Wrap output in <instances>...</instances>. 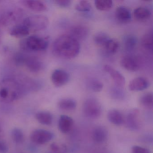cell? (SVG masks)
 <instances>
[{
    "instance_id": "obj_1",
    "label": "cell",
    "mask_w": 153,
    "mask_h": 153,
    "mask_svg": "<svg viewBox=\"0 0 153 153\" xmlns=\"http://www.w3.org/2000/svg\"><path fill=\"white\" fill-rule=\"evenodd\" d=\"M53 50L55 55L66 59L76 57L80 50L79 42L69 34L58 37L53 42Z\"/></svg>"
},
{
    "instance_id": "obj_2",
    "label": "cell",
    "mask_w": 153,
    "mask_h": 153,
    "mask_svg": "<svg viewBox=\"0 0 153 153\" xmlns=\"http://www.w3.org/2000/svg\"><path fill=\"white\" fill-rule=\"evenodd\" d=\"M23 94L21 85L13 79L6 78L0 81V101L10 103L19 99Z\"/></svg>"
},
{
    "instance_id": "obj_3",
    "label": "cell",
    "mask_w": 153,
    "mask_h": 153,
    "mask_svg": "<svg viewBox=\"0 0 153 153\" xmlns=\"http://www.w3.org/2000/svg\"><path fill=\"white\" fill-rule=\"evenodd\" d=\"M49 42L46 38L36 35H32L23 39L20 46L24 51L39 52L45 51L48 48Z\"/></svg>"
},
{
    "instance_id": "obj_4",
    "label": "cell",
    "mask_w": 153,
    "mask_h": 153,
    "mask_svg": "<svg viewBox=\"0 0 153 153\" xmlns=\"http://www.w3.org/2000/svg\"><path fill=\"white\" fill-rule=\"evenodd\" d=\"M22 23L27 27L30 33H35L45 30L49 25V20L45 16L34 15L27 17Z\"/></svg>"
},
{
    "instance_id": "obj_5",
    "label": "cell",
    "mask_w": 153,
    "mask_h": 153,
    "mask_svg": "<svg viewBox=\"0 0 153 153\" xmlns=\"http://www.w3.org/2000/svg\"><path fill=\"white\" fill-rule=\"evenodd\" d=\"M83 111L85 115L91 119H96L101 116L102 107L98 100L94 98H88L84 102Z\"/></svg>"
},
{
    "instance_id": "obj_6",
    "label": "cell",
    "mask_w": 153,
    "mask_h": 153,
    "mask_svg": "<svg viewBox=\"0 0 153 153\" xmlns=\"http://www.w3.org/2000/svg\"><path fill=\"white\" fill-rule=\"evenodd\" d=\"M54 134L46 130L38 129L32 131L30 135L31 141L38 145H43L51 140Z\"/></svg>"
},
{
    "instance_id": "obj_7",
    "label": "cell",
    "mask_w": 153,
    "mask_h": 153,
    "mask_svg": "<svg viewBox=\"0 0 153 153\" xmlns=\"http://www.w3.org/2000/svg\"><path fill=\"white\" fill-rule=\"evenodd\" d=\"M70 79L69 74L64 70L58 69L53 72L51 79L56 87H61L68 84Z\"/></svg>"
},
{
    "instance_id": "obj_8",
    "label": "cell",
    "mask_w": 153,
    "mask_h": 153,
    "mask_svg": "<svg viewBox=\"0 0 153 153\" xmlns=\"http://www.w3.org/2000/svg\"><path fill=\"white\" fill-rule=\"evenodd\" d=\"M127 127L132 131L138 130L140 127L139 111L137 109L131 110L127 114L126 119Z\"/></svg>"
},
{
    "instance_id": "obj_9",
    "label": "cell",
    "mask_w": 153,
    "mask_h": 153,
    "mask_svg": "<svg viewBox=\"0 0 153 153\" xmlns=\"http://www.w3.org/2000/svg\"><path fill=\"white\" fill-rule=\"evenodd\" d=\"M24 65L33 73H38L43 68V62L36 57L27 56Z\"/></svg>"
},
{
    "instance_id": "obj_10",
    "label": "cell",
    "mask_w": 153,
    "mask_h": 153,
    "mask_svg": "<svg viewBox=\"0 0 153 153\" xmlns=\"http://www.w3.org/2000/svg\"><path fill=\"white\" fill-rule=\"evenodd\" d=\"M120 64L124 69L128 71H137L140 68L138 61L131 55H125L120 60Z\"/></svg>"
},
{
    "instance_id": "obj_11",
    "label": "cell",
    "mask_w": 153,
    "mask_h": 153,
    "mask_svg": "<svg viewBox=\"0 0 153 153\" xmlns=\"http://www.w3.org/2000/svg\"><path fill=\"white\" fill-rule=\"evenodd\" d=\"M103 69L110 75L117 86L122 88L125 85V79L121 73L110 65H105Z\"/></svg>"
},
{
    "instance_id": "obj_12",
    "label": "cell",
    "mask_w": 153,
    "mask_h": 153,
    "mask_svg": "<svg viewBox=\"0 0 153 153\" xmlns=\"http://www.w3.org/2000/svg\"><path fill=\"white\" fill-rule=\"evenodd\" d=\"M148 80L143 77H138L131 80L129 84V89L134 92L143 91L149 87Z\"/></svg>"
},
{
    "instance_id": "obj_13",
    "label": "cell",
    "mask_w": 153,
    "mask_h": 153,
    "mask_svg": "<svg viewBox=\"0 0 153 153\" xmlns=\"http://www.w3.org/2000/svg\"><path fill=\"white\" fill-rule=\"evenodd\" d=\"M115 16L117 21L120 23L127 24L131 20V12L128 8L124 6H120L115 10Z\"/></svg>"
},
{
    "instance_id": "obj_14",
    "label": "cell",
    "mask_w": 153,
    "mask_h": 153,
    "mask_svg": "<svg viewBox=\"0 0 153 153\" xmlns=\"http://www.w3.org/2000/svg\"><path fill=\"white\" fill-rule=\"evenodd\" d=\"M69 35L78 41L85 39L88 34V29L82 25H77L72 27L69 31Z\"/></svg>"
},
{
    "instance_id": "obj_15",
    "label": "cell",
    "mask_w": 153,
    "mask_h": 153,
    "mask_svg": "<svg viewBox=\"0 0 153 153\" xmlns=\"http://www.w3.org/2000/svg\"><path fill=\"white\" fill-rule=\"evenodd\" d=\"M108 133L106 129L103 126L96 127L92 132V139L96 143L101 144L106 141Z\"/></svg>"
},
{
    "instance_id": "obj_16",
    "label": "cell",
    "mask_w": 153,
    "mask_h": 153,
    "mask_svg": "<svg viewBox=\"0 0 153 153\" xmlns=\"http://www.w3.org/2000/svg\"><path fill=\"white\" fill-rule=\"evenodd\" d=\"M74 124L73 119L67 115H61L60 116L58 122V127L61 132L67 133L69 132Z\"/></svg>"
},
{
    "instance_id": "obj_17",
    "label": "cell",
    "mask_w": 153,
    "mask_h": 153,
    "mask_svg": "<svg viewBox=\"0 0 153 153\" xmlns=\"http://www.w3.org/2000/svg\"><path fill=\"white\" fill-rule=\"evenodd\" d=\"M23 4L27 8L36 12H43L47 10L46 4L41 1L27 0L23 1Z\"/></svg>"
},
{
    "instance_id": "obj_18",
    "label": "cell",
    "mask_w": 153,
    "mask_h": 153,
    "mask_svg": "<svg viewBox=\"0 0 153 153\" xmlns=\"http://www.w3.org/2000/svg\"><path fill=\"white\" fill-rule=\"evenodd\" d=\"M108 120L116 126H121L124 123V117L121 112L116 109H112L107 114Z\"/></svg>"
},
{
    "instance_id": "obj_19",
    "label": "cell",
    "mask_w": 153,
    "mask_h": 153,
    "mask_svg": "<svg viewBox=\"0 0 153 153\" xmlns=\"http://www.w3.org/2000/svg\"><path fill=\"white\" fill-rule=\"evenodd\" d=\"M10 34L13 37L21 38L29 35L30 32L27 27L22 23L13 27L11 28Z\"/></svg>"
},
{
    "instance_id": "obj_20",
    "label": "cell",
    "mask_w": 153,
    "mask_h": 153,
    "mask_svg": "<svg viewBox=\"0 0 153 153\" xmlns=\"http://www.w3.org/2000/svg\"><path fill=\"white\" fill-rule=\"evenodd\" d=\"M134 17L140 22L147 21L151 17V12L149 9L144 7H139L135 9L133 11Z\"/></svg>"
},
{
    "instance_id": "obj_21",
    "label": "cell",
    "mask_w": 153,
    "mask_h": 153,
    "mask_svg": "<svg viewBox=\"0 0 153 153\" xmlns=\"http://www.w3.org/2000/svg\"><path fill=\"white\" fill-rule=\"evenodd\" d=\"M36 120L41 124L45 125H50L53 120L52 114L48 111H41L36 114Z\"/></svg>"
},
{
    "instance_id": "obj_22",
    "label": "cell",
    "mask_w": 153,
    "mask_h": 153,
    "mask_svg": "<svg viewBox=\"0 0 153 153\" xmlns=\"http://www.w3.org/2000/svg\"><path fill=\"white\" fill-rule=\"evenodd\" d=\"M137 38L135 36L128 34L125 36L123 39V44L126 51H129L135 49L137 44Z\"/></svg>"
},
{
    "instance_id": "obj_23",
    "label": "cell",
    "mask_w": 153,
    "mask_h": 153,
    "mask_svg": "<svg viewBox=\"0 0 153 153\" xmlns=\"http://www.w3.org/2000/svg\"><path fill=\"white\" fill-rule=\"evenodd\" d=\"M76 102L72 98H63L59 101L58 106L63 111H70L74 110L76 107Z\"/></svg>"
},
{
    "instance_id": "obj_24",
    "label": "cell",
    "mask_w": 153,
    "mask_h": 153,
    "mask_svg": "<svg viewBox=\"0 0 153 153\" xmlns=\"http://www.w3.org/2000/svg\"><path fill=\"white\" fill-rule=\"evenodd\" d=\"M86 85L89 90L94 92H100L103 88L102 83L94 78H89L87 79Z\"/></svg>"
},
{
    "instance_id": "obj_25",
    "label": "cell",
    "mask_w": 153,
    "mask_h": 153,
    "mask_svg": "<svg viewBox=\"0 0 153 153\" xmlns=\"http://www.w3.org/2000/svg\"><path fill=\"white\" fill-rule=\"evenodd\" d=\"M105 51L110 54L116 53L120 48V43L116 39L110 38L104 46Z\"/></svg>"
},
{
    "instance_id": "obj_26",
    "label": "cell",
    "mask_w": 153,
    "mask_h": 153,
    "mask_svg": "<svg viewBox=\"0 0 153 153\" xmlns=\"http://www.w3.org/2000/svg\"><path fill=\"white\" fill-rule=\"evenodd\" d=\"M109 36L103 32L97 33L94 36V41L96 45L101 47H104L108 40L110 39Z\"/></svg>"
},
{
    "instance_id": "obj_27",
    "label": "cell",
    "mask_w": 153,
    "mask_h": 153,
    "mask_svg": "<svg viewBox=\"0 0 153 153\" xmlns=\"http://www.w3.org/2000/svg\"><path fill=\"white\" fill-rule=\"evenodd\" d=\"M96 8L101 11H108L112 8L113 2L111 0H96L94 1Z\"/></svg>"
},
{
    "instance_id": "obj_28",
    "label": "cell",
    "mask_w": 153,
    "mask_h": 153,
    "mask_svg": "<svg viewBox=\"0 0 153 153\" xmlns=\"http://www.w3.org/2000/svg\"><path fill=\"white\" fill-rule=\"evenodd\" d=\"M11 138L15 143L21 144L25 140V136L22 130L19 128H15L11 132Z\"/></svg>"
},
{
    "instance_id": "obj_29",
    "label": "cell",
    "mask_w": 153,
    "mask_h": 153,
    "mask_svg": "<svg viewBox=\"0 0 153 153\" xmlns=\"http://www.w3.org/2000/svg\"><path fill=\"white\" fill-rule=\"evenodd\" d=\"M140 102L144 107L152 109L153 106V96L151 93H147L141 96Z\"/></svg>"
},
{
    "instance_id": "obj_30",
    "label": "cell",
    "mask_w": 153,
    "mask_h": 153,
    "mask_svg": "<svg viewBox=\"0 0 153 153\" xmlns=\"http://www.w3.org/2000/svg\"><path fill=\"white\" fill-rule=\"evenodd\" d=\"M153 34L148 33L143 36L141 40V44L146 50L152 51L153 49Z\"/></svg>"
},
{
    "instance_id": "obj_31",
    "label": "cell",
    "mask_w": 153,
    "mask_h": 153,
    "mask_svg": "<svg viewBox=\"0 0 153 153\" xmlns=\"http://www.w3.org/2000/svg\"><path fill=\"white\" fill-rule=\"evenodd\" d=\"M68 149L65 144L53 142L50 145V153H67Z\"/></svg>"
},
{
    "instance_id": "obj_32",
    "label": "cell",
    "mask_w": 153,
    "mask_h": 153,
    "mask_svg": "<svg viewBox=\"0 0 153 153\" xmlns=\"http://www.w3.org/2000/svg\"><path fill=\"white\" fill-rule=\"evenodd\" d=\"M92 7L89 1H79L75 7V9L80 12H88L91 10Z\"/></svg>"
},
{
    "instance_id": "obj_33",
    "label": "cell",
    "mask_w": 153,
    "mask_h": 153,
    "mask_svg": "<svg viewBox=\"0 0 153 153\" xmlns=\"http://www.w3.org/2000/svg\"><path fill=\"white\" fill-rule=\"evenodd\" d=\"M27 55L22 53L18 52L14 56V61L15 64L18 66H23L25 64Z\"/></svg>"
},
{
    "instance_id": "obj_34",
    "label": "cell",
    "mask_w": 153,
    "mask_h": 153,
    "mask_svg": "<svg viewBox=\"0 0 153 153\" xmlns=\"http://www.w3.org/2000/svg\"><path fill=\"white\" fill-rule=\"evenodd\" d=\"M111 95L116 99H121L124 97V93L121 89L119 88H114L111 89Z\"/></svg>"
},
{
    "instance_id": "obj_35",
    "label": "cell",
    "mask_w": 153,
    "mask_h": 153,
    "mask_svg": "<svg viewBox=\"0 0 153 153\" xmlns=\"http://www.w3.org/2000/svg\"><path fill=\"white\" fill-rule=\"evenodd\" d=\"M131 153H150V152L146 148L135 146L131 149Z\"/></svg>"
},
{
    "instance_id": "obj_36",
    "label": "cell",
    "mask_w": 153,
    "mask_h": 153,
    "mask_svg": "<svg viewBox=\"0 0 153 153\" xmlns=\"http://www.w3.org/2000/svg\"><path fill=\"white\" fill-rule=\"evenodd\" d=\"M55 4L59 7L67 8L71 5V1L70 0H57L54 1Z\"/></svg>"
},
{
    "instance_id": "obj_37",
    "label": "cell",
    "mask_w": 153,
    "mask_h": 153,
    "mask_svg": "<svg viewBox=\"0 0 153 153\" xmlns=\"http://www.w3.org/2000/svg\"><path fill=\"white\" fill-rule=\"evenodd\" d=\"M8 150L7 145L3 141H0V153H7Z\"/></svg>"
},
{
    "instance_id": "obj_38",
    "label": "cell",
    "mask_w": 153,
    "mask_h": 153,
    "mask_svg": "<svg viewBox=\"0 0 153 153\" xmlns=\"http://www.w3.org/2000/svg\"><path fill=\"white\" fill-rule=\"evenodd\" d=\"M1 32H0V41H1Z\"/></svg>"
},
{
    "instance_id": "obj_39",
    "label": "cell",
    "mask_w": 153,
    "mask_h": 153,
    "mask_svg": "<svg viewBox=\"0 0 153 153\" xmlns=\"http://www.w3.org/2000/svg\"><path fill=\"white\" fill-rule=\"evenodd\" d=\"M100 153H104V152H100Z\"/></svg>"
},
{
    "instance_id": "obj_40",
    "label": "cell",
    "mask_w": 153,
    "mask_h": 153,
    "mask_svg": "<svg viewBox=\"0 0 153 153\" xmlns=\"http://www.w3.org/2000/svg\"><path fill=\"white\" fill-rule=\"evenodd\" d=\"M1 130H0V132H1Z\"/></svg>"
}]
</instances>
